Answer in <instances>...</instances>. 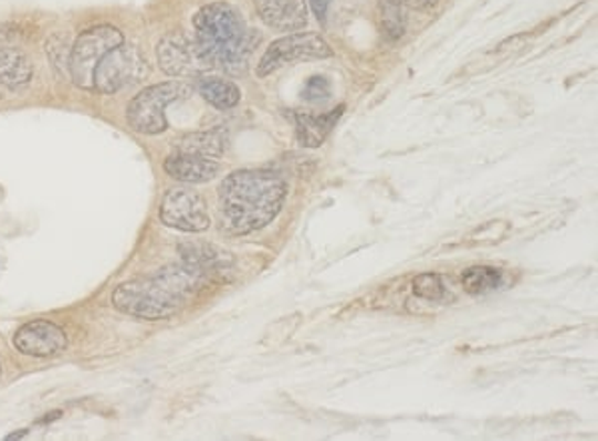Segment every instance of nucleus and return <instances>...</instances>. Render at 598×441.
<instances>
[{
	"instance_id": "6",
	"label": "nucleus",
	"mask_w": 598,
	"mask_h": 441,
	"mask_svg": "<svg viewBox=\"0 0 598 441\" xmlns=\"http://www.w3.org/2000/svg\"><path fill=\"white\" fill-rule=\"evenodd\" d=\"M329 56H334V51L317 32H294L280 41L272 42V46L258 62L255 72L258 76L264 78L267 74L280 71L292 62L322 61Z\"/></svg>"
},
{
	"instance_id": "7",
	"label": "nucleus",
	"mask_w": 598,
	"mask_h": 441,
	"mask_svg": "<svg viewBox=\"0 0 598 441\" xmlns=\"http://www.w3.org/2000/svg\"><path fill=\"white\" fill-rule=\"evenodd\" d=\"M148 62L138 49L120 44L108 52L94 72V88L102 94H114L146 78Z\"/></svg>"
},
{
	"instance_id": "23",
	"label": "nucleus",
	"mask_w": 598,
	"mask_h": 441,
	"mask_svg": "<svg viewBox=\"0 0 598 441\" xmlns=\"http://www.w3.org/2000/svg\"><path fill=\"white\" fill-rule=\"evenodd\" d=\"M310 4H312V9H314L317 21L325 22L327 11H329V7H332V0H310Z\"/></svg>"
},
{
	"instance_id": "11",
	"label": "nucleus",
	"mask_w": 598,
	"mask_h": 441,
	"mask_svg": "<svg viewBox=\"0 0 598 441\" xmlns=\"http://www.w3.org/2000/svg\"><path fill=\"white\" fill-rule=\"evenodd\" d=\"M255 9L265 27L274 31H300L307 22L305 0H255Z\"/></svg>"
},
{
	"instance_id": "25",
	"label": "nucleus",
	"mask_w": 598,
	"mask_h": 441,
	"mask_svg": "<svg viewBox=\"0 0 598 441\" xmlns=\"http://www.w3.org/2000/svg\"><path fill=\"white\" fill-rule=\"evenodd\" d=\"M0 371H2V366H0Z\"/></svg>"
},
{
	"instance_id": "8",
	"label": "nucleus",
	"mask_w": 598,
	"mask_h": 441,
	"mask_svg": "<svg viewBox=\"0 0 598 441\" xmlns=\"http://www.w3.org/2000/svg\"><path fill=\"white\" fill-rule=\"evenodd\" d=\"M158 62L160 69L176 78H196L213 71L210 61L203 56L202 49L196 39L180 32L164 36L158 44Z\"/></svg>"
},
{
	"instance_id": "21",
	"label": "nucleus",
	"mask_w": 598,
	"mask_h": 441,
	"mask_svg": "<svg viewBox=\"0 0 598 441\" xmlns=\"http://www.w3.org/2000/svg\"><path fill=\"white\" fill-rule=\"evenodd\" d=\"M332 94V84L325 78V76H312L304 86V96L307 103H319L325 101L327 96Z\"/></svg>"
},
{
	"instance_id": "4",
	"label": "nucleus",
	"mask_w": 598,
	"mask_h": 441,
	"mask_svg": "<svg viewBox=\"0 0 598 441\" xmlns=\"http://www.w3.org/2000/svg\"><path fill=\"white\" fill-rule=\"evenodd\" d=\"M120 44H124L123 32L114 27H108V24L82 32L74 42L71 59H69V71H71L74 84L84 91H94L96 66L101 64L102 59L108 52L114 51Z\"/></svg>"
},
{
	"instance_id": "24",
	"label": "nucleus",
	"mask_w": 598,
	"mask_h": 441,
	"mask_svg": "<svg viewBox=\"0 0 598 441\" xmlns=\"http://www.w3.org/2000/svg\"><path fill=\"white\" fill-rule=\"evenodd\" d=\"M0 98H2V93H0Z\"/></svg>"
},
{
	"instance_id": "18",
	"label": "nucleus",
	"mask_w": 598,
	"mask_h": 441,
	"mask_svg": "<svg viewBox=\"0 0 598 441\" xmlns=\"http://www.w3.org/2000/svg\"><path fill=\"white\" fill-rule=\"evenodd\" d=\"M501 282H503V272L491 266L469 267L461 276L463 290L471 296H481V294L493 292L501 286Z\"/></svg>"
},
{
	"instance_id": "22",
	"label": "nucleus",
	"mask_w": 598,
	"mask_h": 441,
	"mask_svg": "<svg viewBox=\"0 0 598 441\" xmlns=\"http://www.w3.org/2000/svg\"><path fill=\"white\" fill-rule=\"evenodd\" d=\"M391 2H396L399 7H406V9H413V11H423V9L433 7L437 0H391Z\"/></svg>"
},
{
	"instance_id": "9",
	"label": "nucleus",
	"mask_w": 598,
	"mask_h": 441,
	"mask_svg": "<svg viewBox=\"0 0 598 441\" xmlns=\"http://www.w3.org/2000/svg\"><path fill=\"white\" fill-rule=\"evenodd\" d=\"M160 220L166 227L176 228L180 232H203L210 228V214L202 195L192 188H172L164 196L160 204Z\"/></svg>"
},
{
	"instance_id": "14",
	"label": "nucleus",
	"mask_w": 598,
	"mask_h": 441,
	"mask_svg": "<svg viewBox=\"0 0 598 441\" xmlns=\"http://www.w3.org/2000/svg\"><path fill=\"white\" fill-rule=\"evenodd\" d=\"M345 106H337L335 111L327 114L295 113V128L297 138L305 148H317L325 143V138L332 134L337 120L342 118Z\"/></svg>"
},
{
	"instance_id": "10",
	"label": "nucleus",
	"mask_w": 598,
	"mask_h": 441,
	"mask_svg": "<svg viewBox=\"0 0 598 441\" xmlns=\"http://www.w3.org/2000/svg\"><path fill=\"white\" fill-rule=\"evenodd\" d=\"M69 346L66 332L49 319H32L14 334V348L24 356L52 358Z\"/></svg>"
},
{
	"instance_id": "3",
	"label": "nucleus",
	"mask_w": 598,
	"mask_h": 441,
	"mask_svg": "<svg viewBox=\"0 0 598 441\" xmlns=\"http://www.w3.org/2000/svg\"><path fill=\"white\" fill-rule=\"evenodd\" d=\"M196 42L213 71L244 74L258 44V36L245 27L242 14L225 2H212L193 17Z\"/></svg>"
},
{
	"instance_id": "17",
	"label": "nucleus",
	"mask_w": 598,
	"mask_h": 441,
	"mask_svg": "<svg viewBox=\"0 0 598 441\" xmlns=\"http://www.w3.org/2000/svg\"><path fill=\"white\" fill-rule=\"evenodd\" d=\"M178 153L202 156V158H218L225 153V138L220 133L186 134L178 143Z\"/></svg>"
},
{
	"instance_id": "16",
	"label": "nucleus",
	"mask_w": 598,
	"mask_h": 441,
	"mask_svg": "<svg viewBox=\"0 0 598 441\" xmlns=\"http://www.w3.org/2000/svg\"><path fill=\"white\" fill-rule=\"evenodd\" d=\"M198 93L202 94L206 103L212 104L218 111H230L242 101V91L235 84L216 78V76H210V78L203 76L198 83Z\"/></svg>"
},
{
	"instance_id": "19",
	"label": "nucleus",
	"mask_w": 598,
	"mask_h": 441,
	"mask_svg": "<svg viewBox=\"0 0 598 441\" xmlns=\"http://www.w3.org/2000/svg\"><path fill=\"white\" fill-rule=\"evenodd\" d=\"M403 7H399L391 0H381V24L391 39H399L406 32V17Z\"/></svg>"
},
{
	"instance_id": "15",
	"label": "nucleus",
	"mask_w": 598,
	"mask_h": 441,
	"mask_svg": "<svg viewBox=\"0 0 598 441\" xmlns=\"http://www.w3.org/2000/svg\"><path fill=\"white\" fill-rule=\"evenodd\" d=\"M34 66L27 52L21 49L4 46L0 49V86L4 88H21L32 81Z\"/></svg>"
},
{
	"instance_id": "12",
	"label": "nucleus",
	"mask_w": 598,
	"mask_h": 441,
	"mask_svg": "<svg viewBox=\"0 0 598 441\" xmlns=\"http://www.w3.org/2000/svg\"><path fill=\"white\" fill-rule=\"evenodd\" d=\"M180 256L183 262L198 267L210 280L225 276L233 267V258L230 252L213 244H203V242H183L180 244Z\"/></svg>"
},
{
	"instance_id": "1",
	"label": "nucleus",
	"mask_w": 598,
	"mask_h": 441,
	"mask_svg": "<svg viewBox=\"0 0 598 441\" xmlns=\"http://www.w3.org/2000/svg\"><path fill=\"white\" fill-rule=\"evenodd\" d=\"M287 182L267 170H235L223 178L218 212L223 232L248 237L272 224L284 208Z\"/></svg>"
},
{
	"instance_id": "2",
	"label": "nucleus",
	"mask_w": 598,
	"mask_h": 441,
	"mask_svg": "<svg viewBox=\"0 0 598 441\" xmlns=\"http://www.w3.org/2000/svg\"><path fill=\"white\" fill-rule=\"evenodd\" d=\"M212 280L188 262L170 264L153 276L124 282L112 294V306L126 316L143 319H168Z\"/></svg>"
},
{
	"instance_id": "5",
	"label": "nucleus",
	"mask_w": 598,
	"mask_h": 441,
	"mask_svg": "<svg viewBox=\"0 0 598 441\" xmlns=\"http://www.w3.org/2000/svg\"><path fill=\"white\" fill-rule=\"evenodd\" d=\"M190 94V86L183 83L154 84L144 88L143 93L134 96L126 118L136 133L160 134L168 128L166 123V108L168 104L186 98Z\"/></svg>"
},
{
	"instance_id": "20",
	"label": "nucleus",
	"mask_w": 598,
	"mask_h": 441,
	"mask_svg": "<svg viewBox=\"0 0 598 441\" xmlns=\"http://www.w3.org/2000/svg\"><path fill=\"white\" fill-rule=\"evenodd\" d=\"M413 294L419 298L437 302L445 296V284L437 274H421L413 280Z\"/></svg>"
},
{
	"instance_id": "13",
	"label": "nucleus",
	"mask_w": 598,
	"mask_h": 441,
	"mask_svg": "<svg viewBox=\"0 0 598 441\" xmlns=\"http://www.w3.org/2000/svg\"><path fill=\"white\" fill-rule=\"evenodd\" d=\"M164 170L172 176L174 180H180L186 185H203L220 172V165L212 158L176 153L166 158Z\"/></svg>"
}]
</instances>
